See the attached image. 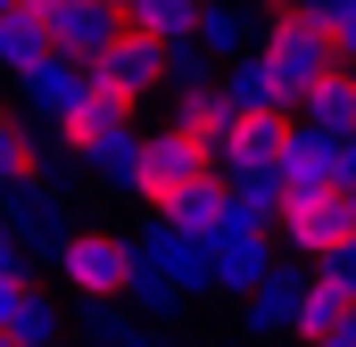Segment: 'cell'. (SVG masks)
Instances as JSON below:
<instances>
[{
  "label": "cell",
  "instance_id": "obj_19",
  "mask_svg": "<svg viewBox=\"0 0 356 347\" xmlns=\"http://www.w3.org/2000/svg\"><path fill=\"white\" fill-rule=\"evenodd\" d=\"M91 339L99 347H182V339H166L141 306H91Z\"/></svg>",
  "mask_w": 356,
  "mask_h": 347
},
{
  "label": "cell",
  "instance_id": "obj_8",
  "mask_svg": "<svg viewBox=\"0 0 356 347\" xmlns=\"http://www.w3.org/2000/svg\"><path fill=\"white\" fill-rule=\"evenodd\" d=\"M8 198H17V240H25L33 257H50V264H58V257H67V240L83 232V223H67V198H58V182H33V174H25Z\"/></svg>",
  "mask_w": 356,
  "mask_h": 347
},
{
  "label": "cell",
  "instance_id": "obj_21",
  "mask_svg": "<svg viewBox=\"0 0 356 347\" xmlns=\"http://www.w3.org/2000/svg\"><path fill=\"white\" fill-rule=\"evenodd\" d=\"M25 174H33V124L17 108H0V190H17Z\"/></svg>",
  "mask_w": 356,
  "mask_h": 347
},
{
  "label": "cell",
  "instance_id": "obj_31",
  "mask_svg": "<svg viewBox=\"0 0 356 347\" xmlns=\"http://www.w3.org/2000/svg\"><path fill=\"white\" fill-rule=\"evenodd\" d=\"M348 190H356V174H348Z\"/></svg>",
  "mask_w": 356,
  "mask_h": 347
},
{
  "label": "cell",
  "instance_id": "obj_1",
  "mask_svg": "<svg viewBox=\"0 0 356 347\" xmlns=\"http://www.w3.org/2000/svg\"><path fill=\"white\" fill-rule=\"evenodd\" d=\"M257 58L273 67V83H282V99H290V108H307L315 91H323L340 67H348V50L332 42V25H315L307 8L266 17V33H257Z\"/></svg>",
  "mask_w": 356,
  "mask_h": 347
},
{
  "label": "cell",
  "instance_id": "obj_11",
  "mask_svg": "<svg viewBox=\"0 0 356 347\" xmlns=\"http://www.w3.org/2000/svg\"><path fill=\"white\" fill-rule=\"evenodd\" d=\"M166 223L191 232V240H224V232H241V198H232V174H207L199 190H182L175 207H166Z\"/></svg>",
  "mask_w": 356,
  "mask_h": 347
},
{
  "label": "cell",
  "instance_id": "obj_30",
  "mask_svg": "<svg viewBox=\"0 0 356 347\" xmlns=\"http://www.w3.org/2000/svg\"><path fill=\"white\" fill-rule=\"evenodd\" d=\"M17 8H25V0H0V17H17Z\"/></svg>",
  "mask_w": 356,
  "mask_h": 347
},
{
  "label": "cell",
  "instance_id": "obj_3",
  "mask_svg": "<svg viewBox=\"0 0 356 347\" xmlns=\"http://www.w3.org/2000/svg\"><path fill=\"white\" fill-rule=\"evenodd\" d=\"M133 273H141V240H124V232H75L67 257H58L67 298H83V306H124Z\"/></svg>",
  "mask_w": 356,
  "mask_h": 347
},
{
  "label": "cell",
  "instance_id": "obj_23",
  "mask_svg": "<svg viewBox=\"0 0 356 347\" xmlns=\"http://www.w3.org/2000/svg\"><path fill=\"white\" fill-rule=\"evenodd\" d=\"M25 347H58V306L42 298V289H25V306H17V323H8Z\"/></svg>",
  "mask_w": 356,
  "mask_h": 347
},
{
  "label": "cell",
  "instance_id": "obj_18",
  "mask_svg": "<svg viewBox=\"0 0 356 347\" xmlns=\"http://www.w3.org/2000/svg\"><path fill=\"white\" fill-rule=\"evenodd\" d=\"M298 116H307L315 133H332V141H356V67H340V75L315 91V99H307Z\"/></svg>",
  "mask_w": 356,
  "mask_h": 347
},
{
  "label": "cell",
  "instance_id": "obj_6",
  "mask_svg": "<svg viewBox=\"0 0 356 347\" xmlns=\"http://www.w3.org/2000/svg\"><path fill=\"white\" fill-rule=\"evenodd\" d=\"M141 264L166 273L182 298H207V289H216V240H191V232H175L166 215L141 232Z\"/></svg>",
  "mask_w": 356,
  "mask_h": 347
},
{
  "label": "cell",
  "instance_id": "obj_4",
  "mask_svg": "<svg viewBox=\"0 0 356 347\" xmlns=\"http://www.w3.org/2000/svg\"><path fill=\"white\" fill-rule=\"evenodd\" d=\"M91 83L108 91V99H116L124 116H141V108H149L158 91L175 83V50H166L158 33H141V25H124V33H116V42H108L99 58H91Z\"/></svg>",
  "mask_w": 356,
  "mask_h": 347
},
{
  "label": "cell",
  "instance_id": "obj_2",
  "mask_svg": "<svg viewBox=\"0 0 356 347\" xmlns=\"http://www.w3.org/2000/svg\"><path fill=\"white\" fill-rule=\"evenodd\" d=\"M207 174H216V149H207L199 133H182V124H158V133H141V158H133V182H124V190L166 215L182 190H199Z\"/></svg>",
  "mask_w": 356,
  "mask_h": 347
},
{
  "label": "cell",
  "instance_id": "obj_29",
  "mask_svg": "<svg viewBox=\"0 0 356 347\" xmlns=\"http://www.w3.org/2000/svg\"><path fill=\"white\" fill-rule=\"evenodd\" d=\"M0 347H25V339H17V331H8V323H0Z\"/></svg>",
  "mask_w": 356,
  "mask_h": 347
},
{
  "label": "cell",
  "instance_id": "obj_5",
  "mask_svg": "<svg viewBox=\"0 0 356 347\" xmlns=\"http://www.w3.org/2000/svg\"><path fill=\"white\" fill-rule=\"evenodd\" d=\"M273 232L290 240V257L332 264L340 248H356V190H348V182H340V190H290Z\"/></svg>",
  "mask_w": 356,
  "mask_h": 347
},
{
  "label": "cell",
  "instance_id": "obj_26",
  "mask_svg": "<svg viewBox=\"0 0 356 347\" xmlns=\"http://www.w3.org/2000/svg\"><path fill=\"white\" fill-rule=\"evenodd\" d=\"M241 8H257V17H290V8H307V0H241Z\"/></svg>",
  "mask_w": 356,
  "mask_h": 347
},
{
  "label": "cell",
  "instance_id": "obj_27",
  "mask_svg": "<svg viewBox=\"0 0 356 347\" xmlns=\"http://www.w3.org/2000/svg\"><path fill=\"white\" fill-rule=\"evenodd\" d=\"M108 8H116V17H124V25H133V8H141V0H108Z\"/></svg>",
  "mask_w": 356,
  "mask_h": 347
},
{
  "label": "cell",
  "instance_id": "obj_16",
  "mask_svg": "<svg viewBox=\"0 0 356 347\" xmlns=\"http://www.w3.org/2000/svg\"><path fill=\"white\" fill-rule=\"evenodd\" d=\"M307 281H315V273L282 264L266 289H249V331H257V339H282V331H298V298H307Z\"/></svg>",
  "mask_w": 356,
  "mask_h": 347
},
{
  "label": "cell",
  "instance_id": "obj_28",
  "mask_svg": "<svg viewBox=\"0 0 356 347\" xmlns=\"http://www.w3.org/2000/svg\"><path fill=\"white\" fill-rule=\"evenodd\" d=\"M315 347H356V331H340V339H315Z\"/></svg>",
  "mask_w": 356,
  "mask_h": 347
},
{
  "label": "cell",
  "instance_id": "obj_10",
  "mask_svg": "<svg viewBox=\"0 0 356 347\" xmlns=\"http://www.w3.org/2000/svg\"><path fill=\"white\" fill-rule=\"evenodd\" d=\"M116 33H124V17H116L108 0H67V8H50V42H58V58H75V67H91Z\"/></svg>",
  "mask_w": 356,
  "mask_h": 347
},
{
  "label": "cell",
  "instance_id": "obj_9",
  "mask_svg": "<svg viewBox=\"0 0 356 347\" xmlns=\"http://www.w3.org/2000/svg\"><path fill=\"white\" fill-rule=\"evenodd\" d=\"M241 116H249V108L232 99V83H224V75H216V83H191V91H175V124H182V133H199V141H207L216 158L232 149Z\"/></svg>",
  "mask_w": 356,
  "mask_h": 347
},
{
  "label": "cell",
  "instance_id": "obj_24",
  "mask_svg": "<svg viewBox=\"0 0 356 347\" xmlns=\"http://www.w3.org/2000/svg\"><path fill=\"white\" fill-rule=\"evenodd\" d=\"M124 306H141V314L158 323V314H175V306H182V289L166 281V273H149V264H141V273H133V298H124Z\"/></svg>",
  "mask_w": 356,
  "mask_h": 347
},
{
  "label": "cell",
  "instance_id": "obj_20",
  "mask_svg": "<svg viewBox=\"0 0 356 347\" xmlns=\"http://www.w3.org/2000/svg\"><path fill=\"white\" fill-rule=\"evenodd\" d=\"M199 8H207V0H141V8H133V25H141V33H158L166 50H191V42H199Z\"/></svg>",
  "mask_w": 356,
  "mask_h": 347
},
{
  "label": "cell",
  "instance_id": "obj_7",
  "mask_svg": "<svg viewBox=\"0 0 356 347\" xmlns=\"http://www.w3.org/2000/svg\"><path fill=\"white\" fill-rule=\"evenodd\" d=\"M290 141H298V108H249L241 133H232V149H224V166L232 174H282L290 166Z\"/></svg>",
  "mask_w": 356,
  "mask_h": 347
},
{
  "label": "cell",
  "instance_id": "obj_13",
  "mask_svg": "<svg viewBox=\"0 0 356 347\" xmlns=\"http://www.w3.org/2000/svg\"><path fill=\"white\" fill-rule=\"evenodd\" d=\"M17 91H25V108H33L42 124H67V116L83 108V91H91V67H75V58H50V67H33Z\"/></svg>",
  "mask_w": 356,
  "mask_h": 347
},
{
  "label": "cell",
  "instance_id": "obj_15",
  "mask_svg": "<svg viewBox=\"0 0 356 347\" xmlns=\"http://www.w3.org/2000/svg\"><path fill=\"white\" fill-rule=\"evenodd\" d=\"M340 331H356V298L340 289V281H323V273H315V281H307V298H298V331H290V339L315 347V339H340Z\"/></svg>",
  "mask_w": 356,
  "mask_h": 347
},
{
  "label": "cell",
  "instance_id": "obj_25",
  "mask_svg": "<svg viewBox=\"0 0 356 347\" xmlns=\"http://www.w3.org/2000/svg\"><path fill=\"white\" fill-rule=\"evenodd\" d=\"M315 273H323V281H340V289L356 298V248H340V257H332V264H315Z\"/></svg>",
  "mask_w": 356,
  "mask_h": 347
},
{
  "label": "cell",
  "instance_id": "obj_14",
  "mask_svg": "<svg viewBox=\"0 0 356 347\" xmlns=\"http://www.w3.org/2000/svg\"><path fill=\"white\" fill-rule=\"evenodd\" d=\"M257 33H266V25H249V8H241V0H207V8H199V50H207V58H224V67L257 58Z\"/></svg>",
  "mask_w": 356,
  "mask_h": 347
},
{
  "label": "cell",
  "instance_id": "obj_17",
  "mask_svg": "<svg viewBox=\"0 0 356 347\" xmlns=\"http://www.w3.org/2000/svg\"><path fill=\"white\" fill-rule=\"evenodd\" d=\"M58 58V42H50V17H33V8H17V17H0V75H33V67H50Z\"/></svg>",
  "mask_w": 356,
  "mask_h": 347
},
{
  "label": "cell",
  "instance_id": "obj_22",
  "mask_svg": "<svg viewBox=\"0 0 356 347\" xmlns=\"http://www.w3.org/2000/svg\"><path fill=\"white\" fill-rule=\"evenodd\" d=\"M224 83H232V99H241V108H290L266 58H241V67H224Z\"/></svg>",
  "mask_w": 356,
  "mask_h": 347
},
{
  "label": "cell",
  "instance_id": "obj_12",
  "mask_svg": "<svg viewBox=\"0 0 356 347\" xmlns=\"http://www.w3.org/2000/svg\"><path fill=\"white\" fill-rule=\"evenodd\" d=\"M273 273H282V264H273V232H249V223H241V232L216 240V289L249 298V289H266Z\"/></svg>",
  "mask_w": 356,
  "mask_h": 347
}]
</instances>
